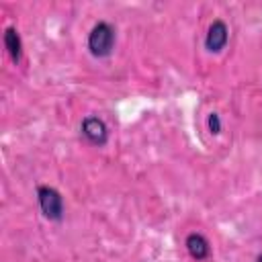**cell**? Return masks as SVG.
I'll use <instances>...</instances> for the list:
<instances>
[{"label": "cell", "instance_id": "1", "mask_svg": "<svg viewBox=\"0 0 262 262\" xmlns=\"http://www.w3.org/2000/svg\"><path fill=\"white\" fill-rule=\"evenodd\" d=\"M117 43V29L113 23L100 18L92 25V29L88 31V39H86V47L90 51L92 57L96 59H104L113 53Z\"/></svg>", "mask_w": 262, "mask_h": 262}, {"label": "cell", "instance_id": "2", "mask_svg": "<svg viewBox=\"0 0 262 262\" xmlns=\"http://www.w3.org/2000/svg\"><path fill=\"white\" fill-rule=\"evenodd\" d=\"M35 194H37L39 211H41V215L47 221H53V223L63 221V217H66V203H63V194L55 186L39 184Z\"/></svg>", "mask_w": 262, "mask_h": 262}, {"label": "cell", "instance_id": "3", "mask_svg": "<svg viewBox=\"0 0 262 262\" xmlns=\"http://www.w3.org/2000/svg\"><path fill=\"white\" fill-rule=\"evenodd\" d=\"M80 131L84 135V139L90 143V145H96V147H102L108 143V127L106 123L96 117V115H86L80 123Z\"/></svg>", "mask_w": 262, "mask_h": 262}, {"label": "cell", "instance_id": "4", "mask_svg": "<svg viewBox=\"0 0 262 262\" xmlns=\"http://www.w3.org/2000/svg\"><path fill=\"white\" fill-rule=\"evenodd\" d=\"M229 41V27L223 18H215L205 33V49L209 53H221Z\"/></svg>", "mask_w": 262, "mask_h": 262}, {"label": "cell", "instance_id": "5", "mask_svg": "<svg viewBox=\"0 0 262 262\" xmlns=\"http://www.w3.org/2000/svg\"><path fill=\"white\" fill-rule=\"evenodd\" d=\"M184 248L188 252V256L196 262L207 260L211 256V242L201 233V231H190L184 237Z\"/></svg>", "mask_w": 262, "mask_h": 262}, {"label": "cell", "instance_id": "6", "mask_svg": "<svg viewBox=\"0 0 262 262\" xmlns=\"http://www.w3.org/2000/svg\"><path fill=\"white\" fill-rule=\"evenodd\" d=\"M2 41H4V49H6L8 57L12 59V63H20L25 47H23V39H20L18 29L12 27V25H8L4 29V33H2Z\"/></svg>", "mask_w": 262, "mask_h": 262}, {"label": "cell", "instance_id": "7", "mask_svg": "<svg viewBox=\"0 0 262 262\" xmlns=\"http://www.w3.org/2000/svg\"><path fill=\"white\" fill-rule=\"evenodd\" d=\"M207 129L211 135H219L223 131V121H221V115L219 113H209L207 117Z\"/></svg>", "mask_w": 262, "mask_h": 262}, {"label": "cell", "instance_id": "8", "mask_svg": "<svg viewBox=\"0 0 262 262\" xmlns=\"http://www.w3.org/2000/svg\"><path fill=\"white\" fill-rule=\"evenodd\" d=\"M256 262H262V254H258V256H256Z\"/></svg>", "mask_w": 262, "mask_h": 262}]
</instances>
